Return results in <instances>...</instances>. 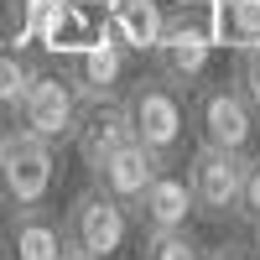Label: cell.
<instances>
[{
    "label": "cell",
    "instance_id": "obj_1",
    "mask_svg": "<svg viewBox=\"0 0 260 260\" xmlns=\"http://www.w3.org/2000/svg\"><path fill=\"white\" fill-rule=\"evenodd\" d=\"M125 115H130V136L141 146H151L161 161H172L192 130V104L182 99V89L172 78H161L156 68L125 83Z\"/></svg>",
    "mask_w": 260,
    "mask_h": 260
},
{
    "label": "cell",
    "instance_id": "obj_2",
    "mask_svg": "<svg viewBox=\"0 0 260 260\" xmlns=\"http://www.w3.org/2000/svg\"><path fill=\"white\" fill-rule=\"evenodd\" d=\"M187 104H192V136H198V146H219V151H250L255 146L260 115L240 94L234 78H203Z\"/></svg>",
    "mask_w": 260,
    "mask_h": 260
},
{
    "label": "cell",
    "instance_id": "obj_3",
    "mask_svg": "<svg viewBox=\"0 0 260 260\" xmlns=\"http://www.w3.org/2000/svg\"><path fill=\"white\" fill-rule=\"evenodd\" d=\"M130 208L110 198L104 187H78L68 208H62V234H68V255H94V260H115L130 240Z\"/></svg>",
    "mask_w": 260,
    "mask_h": 260
},
{
    "label": "cell",
    "instance_id": "obj_4",
    "mask_svg": "<svg viewBox=\"0 0 260 260\" xmlns=\"http://www.w3.org/2000/svg\"><path fill=\"white\" fill-rule=\"evenodd\" d=\"M213 42H219L213 16L203 21L198 11H177V16H167L156 47H151V68L161 78H172L182 94H192L208 78V68H213Z\"/></svg>",
    "mask_w": 260,
    "mask_h": 260
},
{
    "label": "cell",
    "instance_id": "obj_5",
    "mask_svg": "<svg viewBox=\"0 0 260 260\" xmlns=\"http://www.w3.org/2000/svg\"><path fill=\"white\" fill-rule=\"evenodd\" d=\"M57 182V146L11 130L0 146V208H42Z\"/></svg>",
    "mask_w": 260,
    "mask_h": 260
},
{
    "label": "cell",
    "instance_id": "obj_6",
    "mask_svg": "<svg viewBox=\"0 0 260 260\" xmlns=\"http://www.w3.org/2000/svg\"><path fill=\"white\" fill-rule=\"evenodd\" d=\"M78 110H83V99H78L68 73H37L31 94L21 99V110L11 115V125L37 136V141H47V146H62V141H73Z\"/></svg>",
    "mask_w": 260,
    "mask_h": 260
},
{
    "label": "cell",
    "instance_id": "obj_7",
    "mask_svg": "<svg viewBox=\"0 0 260 260\" xmlns=\"http://www.w3.org/2000/svg\"><path fill=\"white\" fill-rule=\"evenodd\" d=\"M245 156L250 151H219V146H198L187 161V182H192V208L198 219L224 224L240 208V182H245Z\"/></svg>",
    "mask_w": 260,
    "mask_h": 260
},
{
    "label": "cell",
    "instance_id": "obj_8",
    "mask_svg": "<svg viewBox=\"0 0 260 260\" xmlns=\"http://www.w3.org/2000/svg\"><path fill=\"white\" fill-rule=\"evenodd\" d=\"M125 141H136L130 136V115H125V99H83V110H78V125H73V151H78V161L83 167H99L110 151H120Z\"/></svg>",
    "mask_w": 260,
    "mask_h": 260
},
{
    "label": "cell",
    "instance_id": "obj_9",
    "mask_svg": "<svg viewBox=\"0 0 260 260\" xmlns=\"http://www.w3.org/2000/svg\"><path fill=\"white\" fill-rule=\"evenodd\" d=\"M125 47L104 31L99 42H83V47H73V57H68V73L73 78V89H78V99H115V94H125Z\"/></svg>",
    "mask_w": 260,
    "mask_h": 260
},
{
    "label": "cell",
    "instance_id": "obj_10",
    "mask_svg": "<svg viewBox=\"0 0 260 260\" xmlns=\"http://www.w3.org/2000/svg\"><path fill=\"white\" fill-rule=\"evenodd\" d=\"M161 167H167V161H161L151 146H141V141H125L120 151H110V156H104V161L89 172V182H94V187H104L110 198H120L125 208H136V198L151 187V177H156Z\"/></svg>",
    "mask_w": 260,
    "mask_h": 260
},
{
    "label": "cell",
    "instance_id": "obj_11",
    "mask_svg": "<svg viewBox=\"0 0 260 260\" xmlns=\"http://www.w3.org/2000/svg\"><path fill=\"white\" fill-rule=\"evenodd\" d=\"M192 213H198V208H192V182H187V172L161 167L156 177H151V187L136 198L130 219H136L141 229H187Z\"/></svg>",
    "mask_w": 260,
    "mask_h": 260
},
{
    "label": "cell",
    "instance_id": "obj_12",
    "mask_svg": "<svg viewBox=\"0 0 260 260\" xmlns=\"http://www.w3.org/2000/svg\"><path fill=\"white\" fill-rule=\"evenodd\" d=\"M6 250L11 260H68V234H62V213L42 208H16L6 224Z\"/></svg>",
    "mask_w": 260,
    "mask_h": 260
},
{
    "label": "cell",
    "instance_id": "obj_13",
    "mask_svg": "<svg viewBox=\"0 0 260 260\" xmlns=\"http://www.w3.org/2000/svg\"><path fill=\"white\" fill-rule=\"evenodd\" d=\"M161 26H167L161 0H110V16H104V31H110L130 57H151Z\"/></svg>",
    "mask_w": 260,
    "mask_h": 260
},
{
    "label": "cell",
    "instance_id": "obj_14",
    "mask_svg": "<svg viewBox=\"0 0 260 260\" xmlns=\"http://www.w3.org/2000/svg\"><path fill=\"white\" fill-rule=\"evenodd\" d=\"M37 37H42V47H52V52L83 47V11L73 0H47V6L37 11Z\"/></svg>",
    "mask_w": 260,
    "mask_h": 260
},
{
    "label": "cell",
    "instance_id": "obj_15",
    "mask_svg": "<svg viewBox=\"0 0 260 260\" xmlns=\"http://www.w3.org/2000/svg\"><path fill=\"white\" fill-rule=\"evenodd\" d=\"M213 31L234 52L260 42V0H213Z\"/></svg>",
    "mask_w": 260,
    "mask_h": 260
},
{
    "label": "cell",
    "instance_id": "obj_16",
    "mask_svg": "<svg viewBox=\"0 0 260 260\" xmlns=\"http://www.w3.org/2000/svg\"><path fill=\"white\" fill-rule=\"evenodd\" d=\"M37 62L21 52V47H11V42H0V115H16L21 110V99L31 94V83H37Z\"/></svg>",
    "mask_w": 260,
    "mask_h": 260
},
{
    "label": "cell",
    "instance_id": "obj_17",
    "mask_svg": "<svg viewBox=\"0 0 260 260\" xmlns=\"http://www.w3.org/2000/svg\"><path fill=\"white\" fill-rule=\"evenodd\" d=\"M136 260H203V245L187 229H141Z\"/></svg>",
    "mask_w": 260,
    "mask_h": 260
},
{
    "label": "cell",
    "instance_id": "obj_18",
    "mask_svg": "<svg viewBox=\"0 0 260 260\" xmlns=\"http://www.w3.org/2000/svg\"><path fill=\"white\" fill-rule=\"evenodd\" d=\"M234 83H240V94L255 104V115H260V42L255 47H240V57H234Z\"/></svg>",
    "mask_w": 260,
    "mask_h": 260
},
{
    "label": "cell",
    "instance_id": "obj_19",
    "mask_svg": "<svg viewBox=\"0 0 260 260\" xmlns=\"http://www.w3.org/2000/svg\"><path fill=\"white\" fill-rule=\"evenodd\" d=\"M240 224L260 219V156H245V182H240V208H234Z\"/></svg>",
    "mask_w": 260,
    "mask_h": 260
},
{
    "label": "cell",
    "instance_id": "obj_20",
    "mask_svg": "<svg viewBox=\"0 0 260 260\" xmlns=\"http://www.w3.org/2000/svg\"><path fill=\"white\" fill-rule=\"evenodd\" d=\"M208 255H213V260H260V255H255L250 245H234V240H224V245H213Z\"/></svg>",
    "mask_w": 260,
    "mask_h": 260
},
{
    "label": "cell",
    "instance_id": "obj_21",
    "mask_svg": "<svg viewBox=\"0 0 260 260\" xmlns=\"http://www.w3.org/2000/svg\"><path fill=\"white\" fill-rule=\"evenodd\" d=\"M245 229H250V250L260 255V219H255V224H245Z\"/></svg>",
    "mask_w": 260,
    "mask_h": 260
},
{
    "label": "cell",
    "instance_id": "obj_22",
    "mask_svg": "<svg viewBox=\"0 0 260 260\" xmlns=\"http://www.w3.org/2000/svg\"><path fill=\"white\" fill-rule=\"evenodd\" d=\"M0 125H6V115H0ZM6 136H11V130H0V146H6Z\"/></svg>",
    "mask_w": 260,
    "mask_h": 260
},
{
    "label": "cell",
    "instance_id": "obj_23",
    "mask_svg": "<svg viewBox=\"0 0 260 260\" xmlns=\"http://www.w3.org/2000/svg\"><path fill=\"white\" fill-rule=\"evenodd\" d=\"M68 260H94V255H68Z\"/></svg>",
    "mask_w": 260,
    "mask_h": 260
},
{
    "label": "cell",
    "instance_id": "obj_24",
    "mask_svg": "<svg viewBox=\"0 0 260 260\" xmlns=\"http://www.w3.org/2000/svg\"><path fill=\"white\" fill-rule=\"evenodd\" d=\"M203 260H213V255H208V250H203Z\"/></svg>",
    "mask_w": 260,
    "mask_h": 260
}]
</instances>
